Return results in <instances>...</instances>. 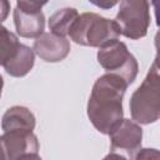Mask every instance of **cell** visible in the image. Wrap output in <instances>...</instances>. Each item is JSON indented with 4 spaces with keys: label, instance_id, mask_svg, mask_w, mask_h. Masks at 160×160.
Instances as JSON below:
<instances>
[{
    "label": "cell",
    "instance_id": "obj_14",
    "mask_svg": "<svg viewBox=\"0 0 160 160\" xmlns=\"http://www.w3.org/2000/svg\"><path fill=\"white\" fill-rule=\"evenodd\" d=\"M49 0H16V8L26 12L41 11L42 6L48 4Z\"/></svg>",
    "mask_w": 160,
    "mask_h": 160
},
{
    "label": "cell",
    "instance_id": "obj_4",
    "mask_svg": "<svg viewBox=\"0 0 160 160\" xmlns=\"http://www.w3.org/2000/svg\"><path fill=\"white\" fill-rule=\"evenodd\" d=\"M158 0H120L115 21L120 34L130 40L146 36L151 22V9H156Z\"/></svg>",
    "mask_w": 160,
    "mask_h": 160
},
{
    "label": "cell",
    "instance_id": "obj_9",
    "mask_svg": "<svg viewBox=\"0 0 160 160\" xmlns=\"http://www.w3.org/2000/svg\"><path fill=\"white\" fill-rule=\"evenodd\" d=\"M14 24L18 35L26 39H35L44 32L45 29V16L42 11L26 12L19 8L12 11Z\"/></svg>",
    "mask_w": 160,
    "mask_h": 160
},
{
    "label": "cell",
    "instance_id": "obj_10",
    "mask_svg": "<svg viewBox=\"0 0 160 160\" xmlns=\"http://www.w3.org/2000/svg\"><path fill=\"white\" fill-rule=\"evenodd\" d=\"M36 125L35 115L26 106L14 105L9 108L1 119V129L4 131L11 130H30L32 131Z\"/></svg>",
    "mask_w": 160,
    "mask_h": 160
},
{
    "label": "cell",
    "instance_id": "obj_11",
    "mask_svg": "<svg viewBox=\"0 0 160 160\" xmlns=\"http://www.w3.org/2000/svg\"><path fill=\"white\" fill-rule=\"evenodd\" d=\"M35 64V52L25 44H19L14 55L4 64L5 71L14 78L28 75Z\"/></svg>",
    "mask_w": 160,
    "mask_h": 160
},
{
    "label": "cell",
    "instance_id": "obj_3",
    "mask_svg": "<svg viewBox=\"0 0 160 160\" xmlns=\"http://www.w3.org/2000/svg\"><path fill=\"white\" fill-rule=\"evenodd\" d=\"M68 35L78 45L99 49L112 40H118L121 34L115 20L95 12H84L75 19Z\"/></svg>",
    "mask_w": 160,
    "mask_h": 160
},
{
    "label": "cell",
    "instance_id": "obj_5",
    "mask_svg": "<svg viewBox=\"0 0 160 160\" xmlns=\"http://www.w3.org/2000/svg\"><path fill=\"white\" fill-rule=\"evenodd\" d=\"M98 62L106 72L120 75L129 85L134 82L139 71L135 56L129 51L125 42L112 40L98 50Z\"/></svg>",
    "mask_w": 160,
    "mask_h": 160
},
{
    "label": "cell",
    "instance_id": "obj_13",
    "mask_svg": "<svg viewBox=\"0 0 160 160\" xmlns=\"http://www.w3.org/2000/svg\"><path fill=\"white\" fill-rule=\"evenodd\" d=\"M19 44L18 36L0 22V66H4V64L14 55Z\"/></svg>",
    "mask_w": 160,
    "mask_h": 160
},
{
    "label": "cell",
    "instance_id": "obj_7",
    "mask_svg": "<svg viewBox=\"0 0 160 160\" xmlns=\"http://www.w3.org/2000/svg\"><path fill=\"white\" fill-rule=\"evenodd\" d=\"M39 140L30 130L4 131L0 135V159H39Z\"/></svg>",
    "mask_w": 160,
    "mask_h": 160
},
{
    "label": "cell",
    "instance_id": "obj_15",
    "mask_svg": "<svg viewBox=\"0 0 160 160\" xmlns=\"http://www.w3.org/2000/svg\"><path fill=\"white\" fill-rule=\"evenodd\" d=\"M90 4L95 5L96 8H100L102 10H110L112 9L120 0H88Z\"/></svg>",
    "mask_w": 160,
    "mask_h": 160
},
{
    "label": "cell",
    "instance_id": "obj_18",
    "mask_svg": "<svg viewBox=\"0 0 160 160\" xmlns=\"http://www.w3.org/2000/svg\"><path fill=\"white\" fill-rule=\"evenodd\" d=\"M2 88H4V79L0 75V98H1V92H2Z\"/></svg>",
    "mask_w": 160,
    "mask_h": 160
},
{
    "label": "cell",
    "instance_id": "obj_1",
    "mask_svg": "<svg viewBox=\"0 0 160 160\" xmlns=\"http://www.w3.org/2000/svg\"><path fill=\"white\" fill-rule=\"evenodd\" d=\"M129 84L118 74L106 72L96 79L88 101V118L92 126L108 135L124 118L122 100Z\"/></svg>",
    "mask_w": 160,
    "mask_h": 160
},
{
    "label": "cell",
    "instance_id": "obj_17",
    "mask_svg": "<svg viewBox=\"0 0 160 160\" xmlns=\"http://www.w3.org/2000/svg\"><path fill=\"white\" fill-rule=\"evenodd\" d=\"M10 12V1L9 0H0V22L6 20Z\"/></svg>",
    "mask_w": 160,
    "mask_h": 160
},
{
    "label": "cell",
    "instance_id": "obj_6",
    "mask_svg": "<svg viewBox=\"0 0 160 160\" xmlns=\"http://www.w3.org/2000/svg\"><path fill=\"white\" fill-rule=\"evenodd\" d=\"M110 138V158H132L141 148L142 129L134 120L124 119L108 134Z\"/></svg>",
    "mask_w": 160,
    "mask_h": 160
},
{
    "label": "cell",
    "instance_id": "obj_2",
    "mask_svg": "<svg viewBox=\"0 0 160 160\" xmlns=\"http://www.w3.org/2000/svg\"><path fill=\"white\" fill-rule=\"evenodd\" d=\"M131 119L140 125H150L160 118V75L158 58L151 64L144 81L132 92L129 102Z\"/></svg>",
    "mask_w": 160,
    "mask_h": 160
},
{
    "label": "cell",
    "instance_id": "obj_12",
    "mask_svg": "<svg viewBox=\"0 0 160 160\" xmlns=\"http://www.w3.org/2000/svg\"><path fill=\"white\" fill-rule=\"evenodd\" d=\"M79 16V12L74 8H62L55 11L50 18H49V29L51 32L60 35V36H66L69 34V29L75 21V19Z\"/></svg>",
    "mask_w": 160,
    "mask_h": 160
},
{
    "label": "cell",
    "instance_id": "obj_16",
    "mask_svg": "<svg viewBox=\"0 0 160 160\" xmlns=\"http://www.w3.org/2000/svg\"><path fill=\"white\" fill-rule=\"evenodd\" d=\"M159 152L156 149H139L135 154L134 159H149V158H158Z\"/></svg>",
    "mask_w": 160,
    "mask_h": 160
},
{
    "label": "cell",
    "instance_id": "obj_8",
    "mask_svg": "<svg viewBox=\"0 0 160 160\" xmlns=\"http://www.w3.org/2000/svg\"><path fill=\"white\" fill-rule=\"evenodd\" d=\"M34 52L46 62H59L70 52V41L66 36L54 32H42L34 40Z\"/></svg>",
    "mask_w": 160,
    "mask_h": 160
}]
</instances>
